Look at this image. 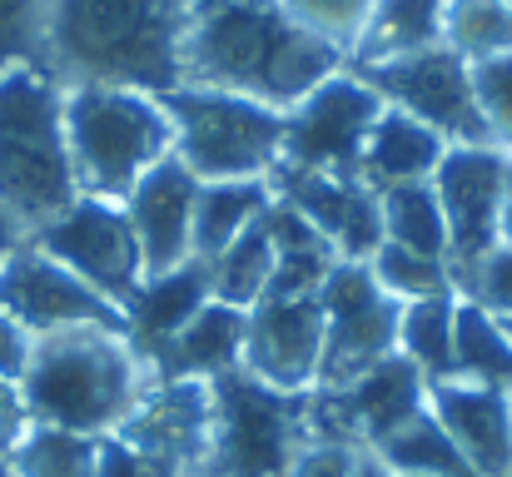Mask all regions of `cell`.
I'll return each instance as SVG.
<instances>
[{"label": "cell", "mask_w": 512, "mask_h": 477, "mask_svg": "<svg viewBox=\"0 0 512 477\" xmlns=\"http://www.w3.org/2000/svg\"><path fill=\"white\" fill-rule=\"evenodd\" d=\"M343 65L339 45L304 30L279 0H189L184 85L229 90L284 115Z\"/></svg>", "instance_id": "6da1fadb"}, {"label": "cell", "mask_w": 512, "mask_h": 477, "mask_svg": "<svg viewBox=\"0 0 512 477\" xmlns=\"http://www.w3.org/2000/svg\"><path fill=\"white\" fill-rule=\"evenodd\" d=\"M189 0H50L45 70L75 85L170 95L184 85Z\"/></svg>", "instance_id": "7a4b0ae2"}, {"label": "cell", "mask_w": 512, "mask_h": 477, "mask_svg": "<svg viewBox=\"0 0 512 477\" xmlns=\"http://www.w3.org/2000/svg\"><path fill=\"white\" fill-rule=\"evenodd\" d=\"M145 383L150 378L120 328H60L30 343L15 388L30 423L105 438L130 418Z\"/></svg>", "instance_id": "3957f363"}, {"label": "cell", "mask_w": 512, "mask_h": 477, "mask_svg": "<svg viewBox=\"0 0 512 477\" xmlns=\"http://www.w3.org/2000/svg\"><path fill=\"white\" fill-rule=\"evenodd\" d=\"M80 199L70 140H65V85L40 65L0 70V209L35 234Z\"/></svg>", "instance_id": "277c9868"}, {"label": "cell", "mask_w": 512, "mask_h": 477, "mask_svg": "<svg viewBox=\"0 0 512 477\" xmlns=\"http://www.w3.org/2000/svg\"><path fill=\"white\" fill-rule=\"evenodd\" d=\"M65 140L80 194L125 199L165 155H174V125L160 95L75 85L65 90Z\"/></svg>", "instance_id": "5b68a950"}, {"label": "cell", "mask_w": 512, "mask_h": 477, "mask_svg": "<svg viewBox=\"0 0 512 477\" xmlns=\"http://www.w3.org/2000/svg\"><path fill=\"white\" fill-rule=\"evenodd\" d=\"M309 393L269 388L244 368L209 378V448L189 477H289L299 448L309 443Z\"/></svg>", "instance_id": "8992f818"}, {"label": "cell", "mask_w": 512, "mask_h": 477, "mask_svg": "<svg viewBox=\"0 0 512 477\" xmlns=\"http://www.w3.org/2000/svg\"><path fill=\"white\" fill-rule=\"evenodd\" d=\"M160 105L174 125V159H184L194 179H269L279 169V110L204 85H179Z\"/></svg>", "instance_id": "52a82bcc"}, {"label": "cell", "mask_w": 512, "mask_h": 477, "mask_svg": "<svg viewBox=\"0 0 512 477\" xmlns=\"http://www.w3.org/2000/svg\"><path fill=\"white\" fill-rule=\"evenodd\" d=\"M348 70L358 80H368L383 105L423 120L448 145H493L478 95H473V65L458 60L448 45H433V50H418L403 60H383V65H348Z\"/></svg>", "instance_id": "ba28073f"}, {"label": "cell", "mask_w": 512, "mask_h": 477, "mask_svg": "<svg viewBox=\"0 0 512 477\" xmlns=\"http://www.w3.org/2000/svg\"><path fill=\"white\" fill-rule=\"evenodd\" d=\"M40 254H50L55 264H65L75 279H85L95 294H105L115 309H125V299L140 289L145 279V259H140V239L130 229L125 204L115 199H95L80 194L65 214H55L50 224H40L35 234H25Z\"/></svg>", "instance_id": "9c48e42d"}, {"label": "cell", "mask_w": 512, "mask_h": 477, "mask_svg": "<svg viewBox=\"0 0 512 477\" xmlns=\"http://www.w3.org/2000/svg\"><path fill=\"white\" fill-rule=\"evenodd\" d=\"M383 115V100L368 80H358L348 65L314 85L299 105L284 110V145L279 164L284 169H309V174H353L368 145L373 120Z\"/></svg>", "instance_id": "30bf717a"}, {"label": "cell", "mask_w": 512, "mask_h": 477, "mask_svg": "<svg viewBox=\"0 0 512 477\" xmlns=\"http://www.w3.org/2000/svg\"><path fill=\"white\" fill-rule=\"evenodd\" d=\"M512 155L498 145H448L443 164L433 169V194L448 224V274L453 294L463 279L503 244V189H508Z\"/></svg>", "instance_id": "8fae6325"}, {"label": "cell", "mask_w": 512, "mask_h": 477, "mask_svg": "<svg viewBox=\"0 0 512 477\" xmlns=\"http://www.w3.org/2000/svg\"><path fill=\"white\" fill-rule=\"evenodd\" d=\"M319 309H324V358H319V383L314 388L353 383L358 373H368L373 363L398 353L403 304L378 289L368 264L343 259L319 289Z\"/></svg>", "instance_id": "7c38bea8"}, {"label": "cell", "mask_w": 512, "mask_h": 477, "mask_svg": "<svg viewBox=\"0 0 512 477\" xmlns=\"http://www.w3.org/2000/svg\"><path fill=\"white\" fill-rule=\"evenodd\" d=\"M428 408V383L423 373L403 358L388 353L368 373L339 388H314L309 393V438L353 443V448H378L393 428H403L413 413Z\"/></svg>", "instance_id": "4fadbf2b"}, {"label": "cell", "mask_w": 512, "mask_h": 477, "mask_svg": "<svg viewBox=\"0 0 512 477\" xmlns=\"http://www.w3.org/2000/svg\"><path fill=\"white\" fill-rule=\"evenodd\" d=\"M0 314H10L30 338L60 333V328H120L125 333V314L105 294H95L65 264L40 254L30 239L0 264Z\"/></svg>", "instance_id": "5bb4252c"}, {"label": "cell", "mask_w": 512, "mask_h": 477, "mask_svg": "<svg viewBox=\"0 0 512 477\" xmlns=\"http://www.w3.org/2000/svg\"><path fill=\"white\" fill-rule=\"evenodd\" d=\"M324 358V309L319 299H259L244 309V358L239 368L269 388L309 393Z\"/></svg>", "instance_id": "9a60e30c"}, {"label": "cell", "mask_w": 512, "mask_h": 477, "mask_svg": "<svg viewBox=\"0 0 512 477\" xmlns=\"http://www.w3.org/2000/svg\"><path fill=\"white\" fill-rule=\"evenodd\" d=\"M274 199L299 209L348 264H368L383 244V209L378 194L353 174H309V169H274L269 174Z\"/></svg>", "instance_id": "2e32d148"}, {"label": "cell", "mask_w": 512, "mask_h": 477, "mask_svg": "<svg viewBox=\"0 0 512 477\" xmlns=\"http://www.w3.org/2000/svg\"><path fill=\"white\" fill-rule=\"evenodd\" d=\"M214 423L209 383H145L130 418L115 428L125 443H135L150 463H160L170 477H189L204 463Z\"/></svg>", "instance_id": "e0dca14e"}, {"label": "cell", "mask_w": 512, "mask_h": 477, "mask_svg": "<svg viewBox=\"0 0 512 477\" xmlns=\"http://www.w3.org/2000/svg\"><path fill=\"white\" fill-rule=\"evenodd\" d=\"M428 413L478 477H512V393L448 378L428 388Z\"/></svg>", "instance_id": "ac0fdd59"}, {"label": "cell", "mask_w": 512, "mask_h": 477, "mask_svg": "<svg viewBox=\"0 0 512 477\" xmlns=\"http://www.w3.org/2000/svg\"><path fill=\"white\" fill-rule=\"evenodd\" d=\"M194 194H199V179L189 174V164L165 155L125 199H120L125 214H130V229H135V239H140L145 274H165L174 264L194 259V254H189Z\"/></svg>", "instance_id": "d6986e66"}, {"label": "cell", "mask_w": 512, "mask_h": 477, "mask_svg": "<svg viewBox=\"0 0 512 477\" xmlns=\"http://www.w3.org/2000/svg\"><path fill=\"white\" fill-rule=\"evenodd\" d=\"M209 264L204 259H184L165 274H145L140 289L125 299V343L135 348L140 368L155 348H165L174 333L209 304Z\"/></svg>", "instance_id": "ffe728a7"}, {"label": "cell", "mask_w": 512, "mask_h": 477, "mask_svg": "<svg viewBox=\"0 0 512 477\" xmlns=\"http://www.w3.org/2000/svg\"><path fill=\"white\" fill-rule=\"evenodd\" d=\"M239 358H244V309L209 299L165 348L145 358V378L150 383H209L239 368Z\"/></svg>", "instance_id": "44dd1931"}, {"label": "cell", "mask_w": 512, "mask_h": 477, "mask_svg": "<svg viewBox=\"0 0 512 477\" xmlns=\"http://www.w3.org/2000/svg\"><path fill=\"white\" fill-rule=\"evenodd\" d=\"M269 249H274V274H269V299H319L324 279L339 269V249L284 199H269L259 214Z\"/></svg>", "instance_id": "7402d4cb"}, {"label": "cell", "mask_w": 512, "mask_h": 477, "mask_svg": "<svg viewBox=\"0 0 512 477\" xmlns=\"http://www.w3.org/2000/svg\"><path fill=\"white\" fill-rule=\"evenodd\" d=\"M448 155V140L438 130H428L423 120L383 105V115L373 120L368 130V145H363V159H358V179L383 194L393 184H418V179H433V169Z\"/></svg>", "instance_id": "603a6c76"}, {"label": "cell", "mask_w": 512, "mask_h": 477, "mask_svg": "<svg viewBox=\"0 0 512 477\" xmlns=\"http://www.w3.org/2000/svg\"><path fill=\"white\" fill-rule=\"evenodd\" d=\"M443 10L448 0H373L348 50V65H383L443 45Z\"/></svg>", "instance_id": "cb8c5ba5"}, {"label": "cell", "mask_w": 512, "mask_h": 477, "mask_svg": "<svg viewBox=\"0 0 512 477\" xmlns=\"http://www.w3.org/2000/svg\"><path fill=\"white\" fill-rule=\"evenodd\" d=\"M269 199H274L269 179H199L194 224H189V254L194 259L224 254L249 224H259Z\"/></svg>", "instance_id": "d4e9b609"}, {"label": "cell", "mask_w": 512, "mask_h": 477, "mask_svg": "<svg viewBox=\"0 0 512 477\" xmlns=\"http://www.w3.org/2000/svg\"><path fill=\"white\" fill-rule=\"evenodd\" d=\"M368 453L393 477H478L428 408L413 413L403 428H393V433H388L378 448H368Z\"/></svg>", "instance_id": "484cf974"}, {"label": "cell", "mask_w": 512, "mask_h": 477, "mask_svg": "<svg viewBox=\"0 0 512 477\" xmlns=\"http://www.w3.org/2000/svg\"><path fill=\"white\" fill-rule=\"evenodd\" d=\"M453 378L468 383H488V388H508L512 393V333L503 318L488 309L458 299L453 318Z\"/></svg>", "instance_id": "4316f807"}, {"label": "cell", "mask_w": 512, "mask_h": 477, "mask_svg": "<svg viewBox=\"0 0 512 477\" xmlns=\"http://www.w3.org/2000/svg\"><path fill=\"white\" fill-rule=\"evenodd\" d=\"M453 318H458V294H433V299L403 304L398 353L423 373L428 388L453 378Z\"/></svg>", "instance_id": "83f0119b"}, {"label": "cell", "mask_w": 512, "mask_h": 477, "mask_svg": "<svg viewBox=\"0 0 512 477\" xmlns=\"http://www.w3.org/2000/svg\"><path fill=\"white\" fill-rule=\"evenodd\" d=\"M378 209H383V239H388V244H403V249L448 259V224H443L433 179L383 189V194H378Z\"/></svg>", "instance_id": "f1b7e54d"}, {"label": "cell", "mask_w": 512, "mask_h": 477, "mask_svg": "<svg viewBox=\"0 0 512 477\" xmlns=\"http://www.w3.org/2000/svg\"><path fill=\"white\" fill-rule=\"evenodd\" d=\"M204 264H209V294H214V304L254 309L269 294V274H274V249H269L264 224H249L224 254H214Z\"/></svg>", "instance_id": "f546056e"}, {"label": "cell", "mask_w": 512, "mask_h": 477, "mask_svg": "<svg viewBox=\"0 0 512 477\" xmlns=\"http://www.w3.org/2000/svg\"><path fill=\"white\" fill-rule=\"evenodd\" d=\"M443 45L458 60H468V65L508 55L512 5L508 0H448V10H443Z\"/></svg>", "instance_id": "4dcf8cb0"}, {"label": "cell", "mask_w": 512, "mask_h": 477, "mask_svg": "<svg viewBox=\"0 0 512 477\" xmlns=\"http://www.w3.org/2000/svg\"><path fill=\"white\" fill-rule=\"evenodd\" d=\"M95 448H100V438L30 423L5 463L15 477H95Z\"/></svg>", "instance_id": "1f68e13d"}, {"label": "cell", "mask_w": 512, "mask_h": 477, "mask_svg": "<svg viewBox=\"0 0 512 477\" xmlns=\"http://www.w3.org/2000/svg\"><path fill=\"white\" fill-rule=\"evenodd\" d=\"M368 274L378 279V289L398 304H418V299H433V294H453V274H448V259H433V254H418V249H403V244H378L373 259H368Z\"/></svg>", "instance_id": "d6a6232c"}, {"label": "cell", "mask_w": 512, "mask_h": 477, "mask_svg": "<svg viewBox=\"0 0 512 477\" xmlns=\"http://www.w3.org/2000/svg\"><path fill=\"white\" fill-rule=\"evenodd\" d=\"M45 5L50 0H0V70H45Z\"/></svg>", "instance_id": "836d02e7"}, {"label": "cell", "mask_w": 512, "mask_h": 477, "mask_svg": "<svg viewBox=\"0 0 512 477\" xmlns=\"http://www.w3.org/2000/svg\"><path fill=\"white\" fill-rule=\"evenodd\" d=\"M304 30H314L319 40H329V45H339L343 55L353 50V40H358V30H363V20H368V10H373V0H279Z\"/></svg>", "instance_id": "e575fe53"}, {"label": "cell", "mask_w": 512, "mask_h": 477, "mask_svg": "<svg viewBox=\"0 0 512 477\" xmlns=\"http://www.w3.org/2000/svg\"><path fill=\"white\" fill-rule=\"evenodd\" d=\"M473 95H478L488 140L512 155V50L483 60V65H473Z\"/></svg>", "instance_id": "d590c367"}, {"label": "cell", "mask_w": 512, "mask_h": 477, "mask_svg": "<svg viewBox=\"0 0 512 477\" xmlns=\"http://www.w3.org/2000/svg\"><path fill=\"white\" fill-rule=\"evenodd\" d=\"M458 299L488 309L493 318H512V249L508 244H498L493 254H483V264L463 279Z\"/></svg>", "instance_id": "8d00e7d4"}, {"label": "cell", "mask_w": 512, "mask_h": 477, "mask_svg": "<svg viewBox=\"0 0 512 477\" xmlns=\"http://www.w3.org/2000/svg\"><path fill=\"white\" fill-rule=\"evenodd\" d=\"M363 448L353 443H329V438H309L294 458L289 477H353V463H358Z\"/></svg>", "instance_id": "74e56055"}, {"label": "cell", "mask_w": 512, "mask_h": 477, "mask_svg": "<svg viewBox=\"0 0 512 477\" xmlns=\"http://www.w3.org/2000/svg\"><path fill=\"white\" fill-rule=\"evenodd\" d=\"M95 477H170L160 463H150L135 443H125L120 433H105L95 448Z\"/></svg>", "instance_id": "f35d334b"}, {"label": "cell", "mask_w": 512, "mask_h": 477, "mask_svg": "<svg viewBox=\"0 0 512 477\" xmlns=\"http://www.w3.org/2000/svg\"><path fill=\"white\" fill-rule=\"evenodd\" d=\"M30 333L15 323L10 314H0V378L5 383H20V373H25V363H30Z\"/></svg>", "instance_id": "ab89813d"}, {"label": "cell", "mask_w": 512, "mask_h": 477, "mask_svg": "<svg viewBox=\"0 0 512 477\" xmlns=\"http://www.w3.org/2000/svg\"><path fill=\"white\" fill-rule=\"evenodd\" d=\"M25 428H30V413L20 403V388L0 378V458H10V448L25 438Z\"/></svg>", "instance_id": "60d3db41"}, {"label": "cell", "mask_w": 512, "mask_h": 477, "mask_svg": "<svg viewBox=\"0 0 512 477\" xmlns=\"http://www.w3.org/2000/svg\"><path fill=\"white\" fill-rule=\"evenodd\" d=\"M20 244H25V229H20V224H15V219L0 209V264H5V259H10Z\"/></svg>", "instance_id": "b9f144b4"}, {"label": "cell", "mask_w": 512, "mask_h": 477, "mask_svg": "<svg viewBox=\"0 0 512 477\" xmlns=\"http://www.w3.org/2000/svg\"><path fill=\"white\" fill-rule=\"evenodd\" d=\"M353 477H393L373 453H358V463H353Z\"/></svg>", "instance_id": "7bdbcfd3"}, {"label": "cell", "mask_w": 512, "mask_h": 477, "mask_svg": "<svg viewBox=\"0 0 512 477\" xmlns=\"http://www.w3.org/2000/svg\"><path fill=\"white\" fill-rule=\"evenodd\" d=\"M498 234H503V244L512 249V169H508V189H503V224H498Z\"/></svg>", "instance_id": "ee69618b"}, {"label": "cell", "mask_w": 512, "mask_h": 477, "mask_svg": "<svg viewBox=\"0 0 512 477\" xmlns=\"http://www.w3.org/2000/svg\"><path fill=\"white\" fill-rule=\"evenodd\" d=\"M0 477H15V473H10V463H5V458H0Z\"/></svg>", "instance_id": "f6af8a7d"}, {"label": "cell", "mask_w": 512, "mask_h": 477, "mask_svg": "<svg viewBox=\"0 0 512 477\" xmlns=\"http://www.w3.org/2000/svg\"><path fill=\"white\" fill-rule=\"evenodd\" d=\"M503 323H508V333H512V318H503Z\"/></svg>", "instance_id": "bcb514c9"}, {"label": "cell", "mask_w": 512, "mask_h": 477, "mask_svg": "<svg viewBox=\"0 0 512 477\" xmlns=\"http://www.w3.org/2000/svg\"><path fill=\"white\" fill-rule=\"evenodd\" d=\"M508 5H512V0H508Z\"/></svg>", "instance_id": "7dc6e473"}]
</instances>
